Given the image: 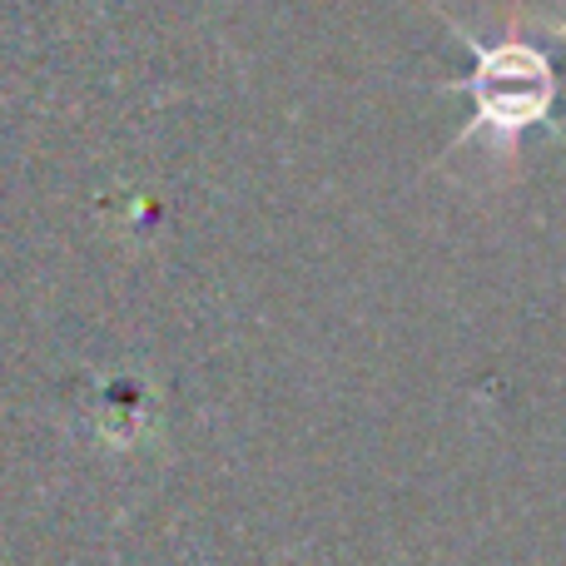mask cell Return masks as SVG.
Listing matches in <instances>:
<instances>
[{"instance_id":"6da1fadb","label":"cell","mask_w":566,"mask_h":566,"mask_svg":"<svg viewBox=\"0 0 566 566\" xmlns=\"http://www.w3.org/2000/svg\"><path fill=\"white\" fill-rule=\"evenodd\" d=\"M478 105L488 119L502 125H527L547 109L552 99V80L532 50H497L488 60V70H478Z\"/></svg>"}]
</instances>
